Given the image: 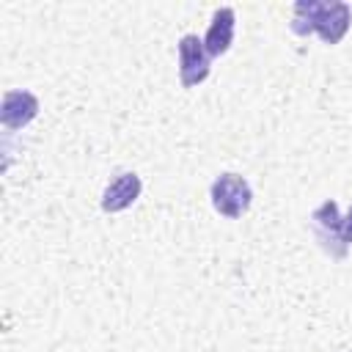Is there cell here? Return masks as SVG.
Segmentation results:
<instances>
[{
    "label": "cell",
    "instance_id": "6da1fadb",
    "mask_svg": "<svg viewBox=\"0 0 352 352\" xmlns=\"http://www.w3.org/2000/svg\"><path fill=\"white\" fill-rule=\"evenodd\" d=\"M352 22V8L341 0H300L292 8V22L289 28L297 36L319 33L324 44H338Z\"/></svg>",
    "mask_w": 352,
    "mask_h": 352
},
{
    "label": "cell",
    "instance_id": "7a4b0ae2",
    "mask_svg": "<svg viewBox=\"0 0 352 352\" xmlns=\"http://www.w3.org/2000/svg\"><path fill=\"white\" fill-rule=\"evenodd\" d=\"M311 226L314 234L319 239V245L333 256V258H344L349 245H352V206L346 212V217H338V204L336 201H324L314 209L311 214Z\"/></svg>",
    "mask_w": 352,
    "mask_h": 352
},
{
    "label": "cell",
    "instance_id": "3957f363",
    "mask_svg": "<svg viewBox=\"0 0 352 352\" xmlns=\"http://www.w3.org/2000/svg\"><path fill=\"white\" fill-rule=\"evenodd\" d=\"M209 195H212V206L220 212V214H226V217H242L245 212H248V206H250V201H253V190H250V184H248V179L245 176H239V173H220L214 182H212V190H209Z\"/></svg>",
    "mask_w": 352,
    "mask_h": 352
},
{
    "label": "cell",
    "instance_id": "277c9868",
    "mask_svg": "<svg viewBox=\"0 0 352 352\" xmlns=\"http://www.w3.org/2000/svg\"><path fill=\"white\" fill-rule=\"evenodd\" d=\"M212 58L204 47V38L195 33H187L179 38V77L184 88H195L209 77Z\"/></svg>",
    "mask_w": 352,
    "mask_h": 352
},
{
    "label": "cell",
    "instance_id": "5b68a950",
    "mask_svg": "<svg viewBox=\"0 0 352 352\" xmlns=\"http://www.w3.org/2000/svg\"><path fill=\"white\" fill-rule=\"evenodd\" d=\"M38 116V99L30 91H6L0 104V124L6 129H22Z\"/></svg>",
    "mask_w": 352,
    "mask_h": 352
},
{
    "label": "cell",
    "instance_id": "8992f818",
    "mask_svg": "<svg viewBox=\"0 0 352 352\" xmlns=\"http://www.w3.org/2000/svg\"><path fill=\"white\" fill-rule=\"evenodd\" d=\"M140 190H143V182L138 173L132 170H124L118 173L102 192V209L104 212H124L126 206H132L138 198H140Z\"/></svg>",
    "mask_w": 352,
    "mask_h": 352
},
{
    "label": "cell",
    "instance_id": "52a82bcc",
    "mask_svg": "<svg viewBox=\"0 0 352 352\" xmlns=\"http://www.w3.org/2000/svg\"><path fill=\"white\" fill-rule=\"evenodd\" d=\"M234 30H236V14L234 8L223 6L212 14V22H209V30L204 36V47L209 52V58H217V55H226L231 41H234Z\"/></svg>",
    "mask_w": 352,
    "mask_h": 352
}]
</instances>
